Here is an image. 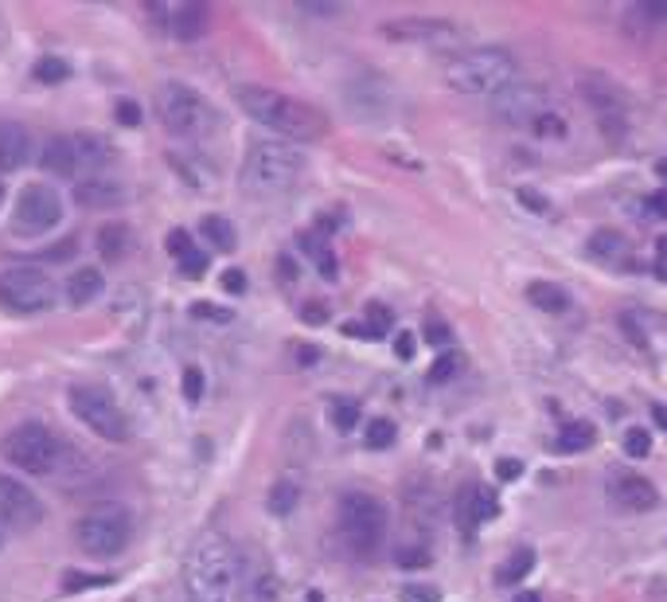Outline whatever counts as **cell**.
Returning a JSON list of instances; mask_svg holds the SVG:
<instances>
[{"mask_svg":"<svg viewBox=\"0 0 667 602\" xmlns=\"http://www.w3.org/2000/svg\"><path fill=\"white\" fill-rule=\"evenodd\" d=\"M359 419V407L356 404H336V411H332V423L340 427V431H352Z\"/></svg>","mask_w":667,"mask_h":602,"instance_id":"44","label":"cell"},{"mask_svg":"<svg viewBox=\"0 0 667 602\" xmlns=\"http://www.w3.org/2000/svg\"><path fill=\"white\" fill-rule=\"evenodd\" d=\"M297 501H301V489H297V481H277L274 489H269V513L274 516H285V513H294Z\"/></svg>","mask_w":667,"mask_h":602,"instance_id":"31","label":"cell"},{"mask_svg":"<svg viewBox=\"0 0 667 602\" xmlns=\"http://www.w3.org/2000/svg\"><path fill=\"white\" fill-rule=\"evenodd\" d=\"M0 454L9 466H16L20 474H36V477H51L59 469L62 458V442L47 431L44 423H20L4 434L0 442Z\"/></svg>","mask_w":667,"mask_h":602,"instance_id":"6","label":"cell"},{"mask_svg":"<svg viewBox=\"0 0 667 602\" xmlns=\"http://www.w3.org/2000/svg\"><path fill=\"white\" fill-rule=\"evenodd\" d=\"M394 439H399V427H394L391 419H371V423H367V446L371 450H387Z\"/></svg>","mask_w":667,"mask_h":602,"instance_id":"33","label":"cell"},{"mask_svg":"<svg viewBox=\"0 0 667 602\" xmlns=\"http://www.w3.org/2000/svg\"><path fill=\"white\" fill-rule=\"evenodd\" d=\"M652 414H656V423L667 431V407H656V411H652Z\"/></svg>","mask_w":667,"mask_h":602,"instance_id":"57","label":"cell"},{"mask_svg":"<svg viewBox=\"0 0 667 602\" xmlns=\"http://www.w3.org/2000/svg\"><path fill=\"white\" fill-rule=\"evenodd\" d=\"M62 219V200L47 184H27L12 207V231L16 235H44Z\"/></svg>","mask_w":667,"mask_h":602,"instance_id":"11","label":"cell"},{"mask_svg":"<svg viewBox=\"0 0 667 602\" xmlns=\"http://www.w3.org/2000/svg\"><path fill=\"white\" fill-rule=\"evenodd\" d=\"M277 576L266 564H250L239 552V602H274Z\"/></svg>","mask_w":667,"mask_h":602,"instance_id":"17","label":"cell"},{"mask_svg":"<svg viewBox=\"0 0 667 602\" xmlns=\"http://www.w3.org/2000/svg\"><path fill=\"white\" fill-rule=\"evenodd\" d=\"M304 157L285 141H254L242 157L239 184L250 196H281L301 180Z\"/></svg>","mask_w":667,"mask_h":602,"instance_id":"4","label":"cell"},{"mask_svg":"<svg viewBox=\"0 0 667 602\" xmlns=\"http://www.w3.org/2000/svg\"><path fill=\"white\" fill-rule=\"evenodd\" d=\"M340 532H344L347 548L359 556L379 552L387 532V504L371 493H347L340 501Z\"/></svg>","mask_w":667,"mask_h":602,"instance_id":"8","label":"cell"},{"mask_svg":"<svg viewBox=\"0 0 667 602\" xmlns=\"http://www.w3.org/2000/svg\"><path fill=\"white\" fill-rule=\"evenodd\" d=\"M39 164H44L51 177H74V172H79V161H74V141H71V137H51V141L44 145V157H39Z\"/></svg>","mask_w":667,"mask_h":602,"instance_id":"23","label":"cell"},{"mask_svg":"<svg viewBox=\"0 0 667 602\" xmlns=\"http://www.w3.org/2000/svg\"><path fill=\"white\" fill-rule=\"evenodd\" d=\"M184 399L187 404H199V396H204V372L199 368H184Z\"/></svg>","mask_w":667,"mask_h":602,"instance_id":"39","label":"cell"},{"mask_svg":"<svg viewBox=\"0 0 667 602\" xmlns=\"http://www.w3.org/2000/svg\"><path fill=\"white\" fill-rule=\"evenodd\" d=\"M394 356H399V360H414V333H399V337H394Z\"/></svg>","mask_w":667,"mask_h":602,"instance_id":"51","label":"cell"},{"mask_svg":"<svg viewBox=\"0 0 667 602\" xmlns=\"http://www.w3.org/2000/svg\"><path fill=\"white\" fill-rule=\"evenodd\" d=\"M324 317H329V309H324V306H304V321H309V325H321Z\"/></svg>","mask_w":667,"mask_h":602,"instance_id":"53","label":"cell"},{"mask_svg":"<svg viewBox=\"0 0 667 602\" xmlns=\"http://www.w3.org/2000/svg\"><path fill=\"white\" fill-rule=\"evenodd\" d=\"M32 157V134L20 122H0V172H16Z\"/></svg>","mask_w":667,"mask_h":602,"instance_id":"19","label":"cell"},{"mask_svg":"<svg viewBox=\"0 0 667 602\" xmlns=\"http://www.w3.org/2000/svg\"><path fill=\"white\" fill-rule=\"evenodd\" d=\"M656 177H659V180H664V184H667V161H659V164H656Z\"/></svg>","mask_w":667,"mask_h":602,"instance_id":"59","label":"cell"},{"mask_svg":"<svg viewBox=\"0 0 667 602\" xmlns=\"http://www.w3.org/2000/svg\"><path fill=\"white\" fill-rule=\"evenodd\" d=\"M624 450H629L632 458H648V454H652V434L641 431V427H632V431L624 434Z\"/></svg>","mask_w":667,"mask_h":602,"instance_id":"35","label":"cell"},{"mask_svg":"<svg viewBox=\"0 0 667 602\" xmlns=\"http://www.w3.org/2000/svg\"><path fill=\"white\" fill-rule=\"evenodd\" d=\"M129 243H134V235L125 224H106L99 231V254L106 262H122L129 254Z\"/></svg>","mask_w":667,"mask_h":602,"instance_id":"26","label":"cell"},{"mask_svg":"<svg viewBox=\"0 0 667 602\" xmlns=\"http://www.w3.org/2000/svg\"><path fill=\"white\" fill-rule=\"evenodd\" d=\"M74 161H79V169H90V172H99L106 169L110 161H114V145L106 141V137L99 134H74Z\"/></svg>","mask_w":667,"mask_h":602,"instance_id":"22","label":"cell"},{"mask_svg":"<svg viewBox=\"0 0 667 602\" xmlns=\"http://www.w3.org/2000/svg\"><path fill=\"white\" fill-rule=\"evenodd\" d=\"M0 204H4V184H0Z\"/></svg>","mask_w":667,"mask_h":602,"instance_id":"61","label":"cell"},{"mask_svg":"<svg viewBox=\"0 0 667 602\" xmlns=\"http://www.w3.org/2000/svg\"><path fill=\"white\" fill-rule=\"evenodd\" d=\"M609 493H613L617 504H624V509H641V513H648V509H656V504H659V493H656V486H652L648 477L621 474V469L609 477Z\"/></svg>","mask_w":667,"mask_h":602,"instance_id":"16","label":"cell"},{"mask_svg":"<svg viewBox=\"0 0 667 602\" xmlns=\"http://www.w3.org/2000/svg\"><path fill=\"white\" fill-rule=\"evenodd\" d=\"M62 587H67V591H79V587H106V579H99V576H74V571H71Z\"/></svg>","mask_w":667,"mask_h":602,"instance_id":"52","label":"cell"},{"mask_svg":"<svg viewBox=\"0 0 667 602\" xmlns=\"http://www.w3.org/2000/svg\"><path fill=\"white\" fill-rule=\"evenodd\" d=\"M426 341L434 344V349H449V329H445L441 321H426Z\"/></svg>","mask_w":667,"mask_h":602,"instance_id":"49","label":"cell"},{"mask_svg":"<svg viewBox=\"0 0 667 602\" xmlns=\"http://www.w3.org/2000/svg\"><path fill=\"white\" fill-rule=\"evenodd\" d=\"M180 270H184L187 279H199V274H204V270H207V254L192 251V254H187V259H180Z\"/></svg>","mask_w":667,"mask_h":602,"instance_id":"46","label":"cell"},{"mask_svg":"<svg viewBox=\"0 0 667 602\" xmlns=\"http://www.w3.org/2000/svg\"><path fill=\"white\" fill-rule=\"evenodd\" d=\"M187 602H239V548L211 532L184 559Z\"/></svg>","mask_w":667,"mask_h":602,"instance_id":"1","label":"cell"},{"mask_svg":"<svg viewBox=\"0 0 667 602\" xmlns=\"http://www.w3.org/2000/svg\"><path fill=\"white\" fill-rule=\"evenodd\" d=\"M222 289H227V294H246V270H239V266H231V270H222Z\"/></svg>","mask_w":667,"mask_h":602,"instance_id":"43","label":"cell"},{"mask_svg":"<svg viewBox=\"0 0 667 602\" xmlns=\"http://www.w3.org/2000/svg\"><path fill=\"white\" fill-rule=\"evenodd\" d=\"M519 474H524V462H519V458H499L496 462V477H499V481H516Z\"/></svg>","mask_w":667,"mask_h":602,"instance_id":"48","label":"cell"},{"mask_svg":"<svg viewBox=\"0 0 667 602\" xmlns=\"http://www.w3.org/2000/svg\"><path fill=\"white\" fill-rule=\"evenodd\" d=\"M114 117L122 122V126L134 129V126H141V106H137L134 99H122V102H117V110H114Z\"/></svg>","mask_w":667,"mask_h":602,"instance_id":"41","label":"cell"},{"mask_svg":"<svg viewBox=\"0 0 667 602\" xmlns=\"http://www.w3.org/2000/svg\"><path fill=\"white\" fill-rule=\"evenodd\" d=\"M161 117L164 126L176 137H204L219 126V114L207 106L199 90L184 87V82H164L161 90Z\"/></svg>","mask_w":667,"mask_h":602,"instance_id":"9","label":"cell"},{"mask_svg":"<svg viewBox=\"0 0 667 602\" xmlns=\"http://www.w3.org/2000/svg\"><path fill=\"white\" fill-rule=\"evenodd\" d=\"M192 314L204 317V321H231V314H227V309H219V306H211V302H196V306H192Z\"/></svg>","mask_w":667,"mask_h":602,"instance_id":"47","label":"cell"},{"mask_svg":"<svg viewBox=\"0 0 667 602\" xmlns=\"http://www.w3.org/2000/svg\"><path fill=\"white\" fill-rule=\"evenodd\" d=\"M582 94H586V102L597 110L601 126H606L609 134H621L624 129V94L621 90H617L606 75H586V79H582Z\"/></svg>","mask_w":667,"mask_h":602,"instance_id":"14","label":"cell"},{"mask_svg":"<svg viewBox=\"0 0 667 602\" xmlns=\"http://www.w3.org/2000/svg\"><path fill=\"white\" fill-rule=\"evenodd\" d=\"M496 513H499V497L484 486H469L457 497V516H461L464 529H476V524L492 521Z\"/></svg>","mask_w":667,"mask_h":602,"instance_id":"18","label":"cell"},{"mask_svg":"<svg viewBox=\"0 0 667 602\" xmlns=\"http://www.w3.org/2000/svg\"><path fill=\"white\" fill-rule=\"evenodd\" d=\"M67 404H71L74 419H79L82 427H90L99 439H106V442L129 439V419H125V411L117 407V399L110 396L106 387L74 384L71 391H67Z\"/></svg>","mask_w":667,"mask_h":602,"instance_id":"7","label":"cell"},{"mask_svg":"<svg viewBox=\"0 0 667 602\" xmlns=\"http://www.w3.org/2000/svg\"><path fill=\"white\" fill-rule=\"evenodd\" d=\"M589 254H597V259H617V254H624V239L617 231H597L594 239H589Z\"/></svg>","mask_w":667,"mask_h":602,"instance_id":"32","label":"cell"},{"mask_svg":"<svg viewBox=\"0 0 667 602\" xmlns=\"http://www.w3.org/2000/svg\"><path fill=\"white\" fill-rule=\"evenodd\" d=\"M644 12L648 16H667V0H644Z\"/></svg>","mask_w":667,"mask_h":602,"instance_id":"54","label":"cell"},{"mask_svg":"<svg viewBox=\"0 0 667 602\" xmlns=\"http://www.w3.org/2000/svg\"><path fill=\"white\" fill-rule=\"evenodd\" d=\"M134 536V516L125 513L122 504H99V509H87L74 524V544H79L87 556L94 559H114L125 552Z\"/></svg>","mask_w":667,"mask_h":602,"instance_id":"5","label":"cell"},{"mask_svg":"<svg viewBox=\"0 0 667 602\" xmlns=\"http://www.w3.org/2000/svg\"><path fill=\"white\" fill-rule=\"evenodd\" d=\"M648 207L656 212V216H667V192H659V196L648 200Z\"/></svg>","mask_w":667,"mask_h":602,"instance_id":"55","label":"cell"},{"mask_svg":"<svg viewBox=\"0 0 667 602\" xmlns=\"http://www.w3.org/2000/svg\"><path fill=\"white\" fill-rule=\"evenodd\" d=\"M199 231H204V239L215 247L219 254H231L234 247H239V235H234V224L222 216H204V224H199Z\"/></svg>","mask_w":667,"mask_h":602,"instance_id":"27","label":"cell"},{"mask_svg":"<svg viewBox=\"0 0 667 602\" xmlns=\"http://www.w3.org/2000/svg\"><path fill=\"white\" fill-rule=\"evenodd\" d=\"M281 274H285V279H297V262L281 259Z\"/></svg>","mask_w":667,"mask_h":602,"instance_id":"56","label":"cell"},{"mask_svg":"<svg viewBox=\"0 0 667 602\" xmlns=\"http://www.w3.org/2000/svg\"><path fill=\"white\" fill-rule=\"evenodd\" d=\"M597 442V431H594V423H570L566 431L559 434V450L562 454H578V450H589Z\"/></svg>","mask_w":667,"mask_h":602,"instance_id":"30","label":"cell"},{"mask_svg":"<svg viewBox=\"0 0 667 602\" xmlns=\"http://www.w3.org/2000/svg\"><path fill=\"white\" fill-rule=\"evenodd\" d=\"M402 602H441V591L429 583H418V587H402Z\"/></svg>","mask_w":667,"mask_h":602,"instance_id":"42","label":"cell"},{"mask_svg":"<svg viewBox=\"0 0 667 602\" xmlns=\"http://www.w3.org/2000/svg\"><path fill=\"white\" fill-rule=\"evenodd\" d=\"M656 247H659V254H664V262H667V235H659V243H656Z\"/></svg>","mask_w":667,"mask_h":602,"instance_id":"60","label":"cell"},{"mask_svg":"<svg viewBox=\"0 0 667 602\" xmlns=\"http://www.w3.org/2000/svg\"><path fill=\"white\" fill-rule=\"evenodd\" d=\"M55 297L59 289L39 266H9L0 274V306H9L12 314H44L55 306Z\"/></svg>","mask_w":667,"mask_h":602,"instance_id":"10","label":"cell"},{"mask_svg":"<svg viewBox=\"0 0 667 602\" xmlns=\"http://www.w3.org/2000/svg\"><path fill=\"white\" fill-rule=\"evenodd\" d=\"M387 39H414V44H445L457 36V24L437 16H399L383 24Z\"/></svg>","mask_w":667,"mask_h":602,"instance_id":"15","label":"cell"},{"mask_svg":"<svg viewBox=\"0 0 667 602\" xmlns=\"http://www.w3.org/2000/svg\"><path fill=\"white\" fill-rule=\"evenodd\" d=\"M527 302L554 317H562L570 309V294L562 286H554V282H531V286H527Z\"/></svg>","mask_w":667,"mask_h":602,"instance_id":"25","label":"cell"},{"mask_svg":"<svg viewBox=\"0 0 667 602\" xmlns=\"http://www.w3.org/2000/svg\"><path fill=\"white\" fill-rule=\"evenodd\" d=\"M445 87L464 94V99H496L511 82H519L516 55L504 47H469V52L453 55L441 71Z\"/></svg>","mask_w":667,"mask_h":602,"instance_id":"3","label":"cell"},{"mask_svg":"<svg viewBox=\"0 0 667 602\" xmlns=\"http://www.w3.org/2000/svg\"><path fill=\"white\" fill-rule=\"evenodd\" d=\"M457 372H461V356H441V360L434 364V368H429V379L445 384V379H453Z\"/></svg>","mask_w":667,"mask_h":602,"instance_id":"40","label":"cell"},{"mask_svg":"<svg viewBox=\"0 0 667 602\" xmlns=\"http://www.w3.org/2000/svg\"><path fill=\"white\" fill-rule=\"evenodd\" d=\"M531 129H534L539 137H566V117L554 114V110H547V114L534 117Z\"/></svg>","mask_w":667,"mask_h":602,"instance_id":"34","label":"cell"},{"mask_svg":"<svg viewBox=\"0 0 667 602\" xmlns=\"http://www.w3.org/2000/svg\"><path fill=\"white\" fill-rule=\"evenodd\" d=\"M516 196H519V204H524V207H531L534 216H547V212H551V204H547V200L539 196L534 189H519Z\"/></svg>","mask_w":667,"mask_h":602,"instance_id":"45","label":"cell"},{"mask_svg":"<svg viewBox=\"0 0 667 602\" xmlns=\"http://www.w3.org/2000/svg\"><path fill=\"white\" fill-rule=\"evenodd\" d=\"M511 602H543V599H539V594H531V591H524V594H516Z\"/></svg>","mask_w":667,"mask_h":602,"instance_id":"58","label":"cell"},{"mask_svg":"<svg viewBox=\"0 0 667 602\" xmlns=\"http://www.w3.org/2000/svg\"><path fill=\"white\" fill-rule=\"evenodd\" d=\"M239 106L246 110L258 126L274 129L277 137H289V141H321L329 134V117L317 106L301 99H289L281 90L269 87H239Z\"/></svg>","mask_w":667,"mask_h":602,"instance_id":"2","label":"cell"},{"mask_svg":"<svg viewBox=\"0 0 667 602\" xmlns=\"http://www.w3.org/2000/svg\"><path fill=\"white\" fill-rule=\"evenodd\" d=\"M74 254V239H62V243H55V247H47L44 251V259L47 262H67Z\"/></svg>","mask_w":667,"mask_h":602,"instance_id":"50","label":"cell"},{"mask_svg":"<svg viewBox=\"0 0 667 602\" xmlns=\"http://www.w3.org/2000/svg\"><path fill=\"white\" fill-rule=\"evenodd\" d=\"M394 325V314L387 306H379V302H371L367 306V325H347V333L352 337H387Z\"/></svg>","mask_w":667,"mask_h":602,"instance_id":"28","label":"cell"},{"mask_svg":"<svg viewBox=\"0 0 667 602\" xmlns=\"http://www.w3.org/2000/svg\"><path fill=\"white\" fill-rule=\"evenodd\" d=\"M492 110L507 126H531L534 117L547 114V90L531 87V82H511L504 94L492 99Z\"/></svg>","mask_w":667,"mask_h":602,"instance_id":"13","label":"cell"},{"mask_svg":"<svg viewBox=\"0 0 667 602\" xmlns=\"http://www.w3.org/2000/svg\"><path fill=\"white\" fill-rule=\"evenodd\" d=\"M67 302H71L74 309H87L90 302H99L102 297V289H106V279H102V270H94V266H79L67 279Z\"/></svg>","mask_w":667,"mask_h":602,"instance_id":"21","label":"cell"},{"mask_svg":"<svg viewBox=\"0 0 667 602\" xmlns=\"http://www.w3.org/2000/svg\"><path fill=\"white\" fill-rule=\"evenodd\" d=\"M67 75H71V71H67V64H62V59H51V55L36 64V79L39 82H62Z\"/></svg>","mask_w":667,"mask_h":602,"instance_id":"36","label":"cell"},{"mask_svg":"<svg viewBox=\"0 0 667 602\" xmlns=\"http://www.w3.org/2000/svg\"><path fill=\"white\" fill-rule=\"evenodd\" d=\"M164 247H169L172 259H187V254H192V235H187L184 227H176V231H169Z\"/></svg>","mask_w":667,"mask_h":602,"instance_id":"38","label":"cell"},{"mask_svg":"<svg viewBox=\"0 0 667 602\" xmlns=\"http://www.w3.org/2000/svg\"><path fill=\"white\" fill-rule=\"evenodd\" d=\"M0 544H4V524H0Z\"/></svg>","mask_w":667,"mask_h":602,"instance_id":"62","label":"cell"},{"mask_svg":"<svg viewBox=\"0 0 667 602\" xmlns=\"http://www.w3.org/2000/svg\"><path fill=\"white\" fill-rule=\"evenodd\" d=\"M74 200H79L82 207H114V204H122V184L90 177L74 189Z\"/></svg>","mask_w":667,"mask_h":602,"instance_id":"24","label":"cell"},{"mask_svg":"<svg viewBox=\"0 0 667 602\" xmlns=\"http://www.w3.org/2000/svg\"><path fill=\"white\" fill-rule=\"evenodd\" d=\"M394 564L414 571V567H429V548H399L394 552Z\"/></svg>","mask_w":667,"mask_h":602,"instance_id":"37","label":"cell"},{"mask_svg":"<svg viewBox=\"0 0 667 602\" xmlns=\"http://www.w3.org/2000/svg\"><path fill=\"white\" fill-rule=\"evenodd\" d=\"M531 567H534V552L531 548H519L516 556H507L504 567L496 571V583H519V579L531 576Z\"/></svg>","mask_w":667,"mask_h":602,"instance_id":"29","label":"cell"},{"mask_svg":"<svg viewBox=\"0 0 667 602\" xmlns=\"http://www.w3.org/2000/svg\"><path fill=\"white\" fill-rule=\"evenodd\" d=\"M161 16H169V32L176 39H199L207 32V20H211V12H207V4H180V9H172V12H161Z\"/></svg>","mask_w":667,"mask_h":602,"instance_id":"20","label":"cell"},{"mask_svg":"<svg viewBox=\"0 0 667 602\" xmlns=\"http://www.w3.org/2000/svg\"><path fill=\"white\" fill-rule=\"evenodd\" d=\"M0 524L12 532H32L44 524V501L16 477H0Z\"/></svg>","mask_w":667,"mask_h":602,"instance_id":"12","label":"cell"}]
</instances>
